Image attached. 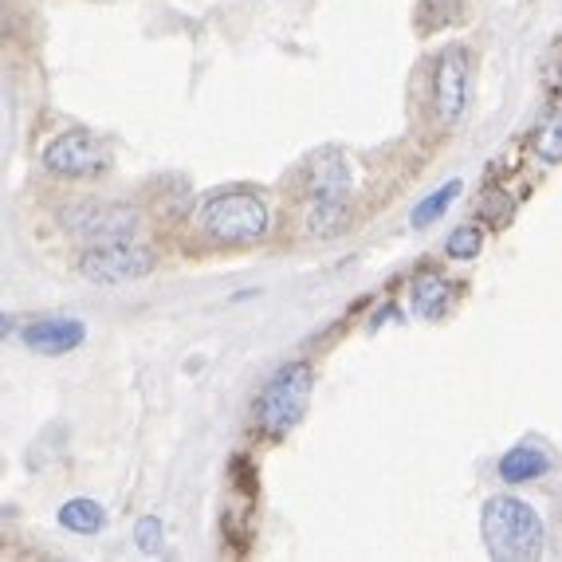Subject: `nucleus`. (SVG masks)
Wrapping results in <instances>:
<instances>
[{"mask_svg": "<svg viewBox=\"0 0 562 562\" xmlns=\"http://www.w3.org/2000/svg\"><path fill=\"white\" fill-rule=\"evenodd\" d=\"M59 524L71 535H99L106 524V512L94 504V499H67V504L59 507Z\"/></svg>", "mask_w": 562, "mask_h": 562, "instance_id": "nucleus-11", "label": "nucleus"}, {"mask_svg": "<svg viewBox=\"0 0 562 562\" xmlns=\"http://www.w3.org/2000/svg\"><path fill=\"white\" fill-rule=\"evenodd\" d=\"M83 276L99 288H119V283H134L146 280V276L158 268V256L146 252V248H134L131 240H114V244H99L83 256Z\"/></svg>", "mask_w": 562, "mask_h": 562, "instance_id": "nucleus-4", "label": "nucleus"}, {"mask_svg": "<svg viewBox=\"0 0 562 562\" xmlns=\"http://www.w3.org/2000/svg\"><path fill=\"white\" fill-rule=\"evenodd\" d=\"M480 213H484L487 221H496V228H504L507 221H512V205L504 201V193H487V201L480 205Z\"/></svg>", "mask_w": 562, "mask_h": 562, "instance_id": "nucleus-16", "label": "nucleus"}, {"mask_svg": "<svg viewBox=\"0 0 562 562\" xmlns=\"http://www.w3.org/2000/svg\"><path fill=\"white\" fill-rule=\"evenodd\" d=\"M449 303H452V288L441 280V276H422V280L413 283V311L422 315V319H445L449 315Z\"/></svg>", "mask_w": 562, "mask_h": 562, "instance_id": "nucleus-10", "label": "nucleus"}, {"mask_svg": "<svg viewBox=\"0 0 562 562\" xmlns=\"http://www.w3.org/2000/svg\"><path fill=\"white\" fill-rule=\"evenodd\" d=\"M480 248H484V233H480L476 225L457 228V233L445 240V252H449V260H476Z\"/></svg>", "mask_w": 562, "mask_h": 562, "instance_id": "nucleus-14", "label": "nucleus"}, {"mask_svg": "<svg viewBox=\"0 0 562 562\" xmlns=\"http://www.w3.org/2000/svg\"><path fill=\"white\" fill-rule=\"evenodd\" d=\"M460 189H464L460 181H445V186L437 189V193H429V198H425L422 205L413 209L409 225H413V228H429L432 221H441V216L452 209V201L460 198Z\"/></svg>", "mask_w": 562, "mask_h": 562, "instance_id": "nucleus-12", "label": "nucleus"}, {"mask_svg": "<svg viewBox=\"0 0 562 562\" xmlns=\"http://www.w3.org/2000/svg\"><path fill=\"white\" fill-rule=\"evenodd\" d=\"M142 216L131 205H79L67 213V228L91 244H114L131 240L138 233Z\"/></svg>", "mask_w": 562, "mask_h": 562, "instance_id": "nucleus-5", "label": "nucleus"}, {"mask_svg": "<svg viewBox=\"0 0 562 562\" xmlns=\"http://www.w3.org/2000/svg\"><path fill=\"white\" fill-rule=\"evenodd\" d=\"M531 146H535V154L547 161V166H559V161H562V114L559 111L547 114L543 126L535 131Z\"/></svg>", "mask_w": 562, "mask_h": 562, "instance_id": "nucleus-13", "label": "nucleus"}, {"mask_svg": "<svg viewBox=\"0 0 562 562\" xmlns=\"http://www.w3.org/2000/svg\"><path fill=\"white\" fill-rule=\"evenodd\" d=\"M44 166L52 173H64V178H91V173H99L106 166V150L103 142L91 138V134L67 131L56 142H47Z\"/></svg>", "mask_w": 562, "mask_h": 562, "instance_id": "nucleus-6", "label": "nucleus"}, {"mask_svg": "<svg viewBox=\"0 0 562 562\" xmlns=\"http://www.w3.org/2000/svg\"><path fill=\"white\" fill-rule=\"evenodd\" d=\"M480 535L492 559L499 562H527L539 559L547 543V527L527 499L519 496H492L480 516Z\"/></svg>", "mask_w": 562, "mask_h": 562, "instance_id": "nucleus-1", "label": "nucleus"}, {"mask_svg": "<svg viewBox=\"0 0 562 562\" xmlns=\"http://www.w3.org/2000/svg\"><path fill=\"white\" fill-rule=\"evenodd\" d=\"M496 472L507 484H531V480L551 472V457H547V449H539V445H516V449H507L504 457H499Z\"/></svg>", "mask_w": 562, "mask_h": 562, "instance_id": "nucleus-9", "label": "nucleus"}, {"mask_svg": "<svg viewBox=\"0 0 562 562\" xmlns=\"http://www.w3.org/2000/svg\"><path fill=\"white\" fill-rule=\"evenodd\" d=\"M205 233L221 244H256L268 233V209L252 193H221L201 213Z\"/></svg>", "mask_w": 562, "mask_h": 562, "instance_id": "nucleus-3", "label": "nucleus"}, {"mask_svg": "<svg viewBox=\"0 0 562 562\" xmlns=\"http://www.w3.org/2000/svg\"><path fill=\"white\" fill-rule=\"evenodd\" d=\"M311 397V366L307 362H283L256 397V425L268 437H283L303 422Z\"/></svg>", "mask_w": 562, "mask_h": 562, "instance_id": "nucleus-2", "label": "nucleus"}, {"mask_svg": "<svg viewBox=\"0 0 562 562\" xmlns=\"http://www.w3.org/2000/svg\"><path fill=\"white\" fill-rule=\"evenodd\" d=\"M83 338H87V327L79 319H40L20 330V342H24L32 355H44V358L71 355V350L83 347Z\"/></svg>", "mask_w": 562, "mask_h": 562, "instance_id": "nucleus-8", "label": "nucleus"}, {"mask_svg": "<svg viewBox=\"0 0 562 562\" xmlns=\"http://www.w3.org/2000/svg\"><path fill=\"white\" fill-rule=\"evenodd\" d=\"M134 543L142 554H158L161 551V519L158 516H142L134 524Z\"/></svg>", "mask_w": 562, "mask_h": 562, "instance_id": "nucleus-15", "label": "nucleus"}, {"mask_svg": "<svg viewBox=\"0 0 562 562\" xmlns=\"http://www.w3.org/2000/svg\"><path fill=\"white\" fill-rule=\"evenodd\" d=\"M432 99L441 122H457L469 106V56L460 47H445L432 76Z\"/></svg>", "mask_w": 562, "mask_h": 562, "instance_id": "nucleus-7", "label": "nucleus"}]
</instances>
